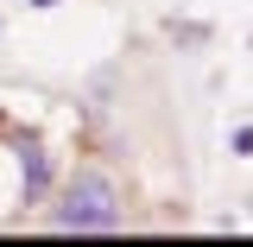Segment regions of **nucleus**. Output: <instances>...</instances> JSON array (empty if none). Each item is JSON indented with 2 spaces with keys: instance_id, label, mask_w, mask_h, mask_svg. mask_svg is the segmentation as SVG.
Here are the masks:
<instances>
[{
  "instance_id": "20e7f679",
  "label": "nucleus",
  "mask_w": 253,
  "mask_h": 247,
  "mask_svg": "<svg viewBox=\"0 0 253 247\" xmlns=\"http://www.w3.org/2000/svg\"><path fill=\"white\" fill-rule=\"evenodd\" d=\"M228 152H234V158H253V121H234V127H228Z\"/></svg>"
},
{
  "instance_id": "7ed1b4c3",
  "label": "nucleus",
  "mask_w": 253,
  "mask_h": 247,
  "mask_svg": "<svg viewBox=\"0 0 253 247\" xmlns=\"http://www.w3.org/2000/svg\"><path fill=\"white\" fill-rule=\"evenodd\" d=\"M171 38H177V45H209L215 26H209V19H171Z\"/></svg>"
},
{
  "instance_id": "f03ea898",
  "label": "nucleus",
  "mask_w": 253,
  "mask_h": 247,
  "mask_svg": "<svg viewBox=\"0 0 253 247\" xmlns=\"http://www.w3.org/2000/svg\"><path fill=\"white\" fill-rule=\"evenodd\" d=\"M44 190H51V152L38 140H19V209L44 203Z\"/></svg>"
},
{
  "instance_id": "39448f33",
  "label": "nucleus",
  "mask_w": 253,
  "mask_h": 247,
  "mask_svg": "<svg viewBox=\"0 0 253 247\" xmlns=\"http://www.w3.org/2000/svg\"><path fill=\"white\" fill-rule=\"evenodd\" d=\"M26 6L32 13H51V6H63V0H26Z\"/></svg>"
},
{
  "instance_id": "f257e3e1",
  "label": "nucleus",
  "mask_w": 253,
  "mask_h": 247,
  "mask_svg": "<svg viewBox=\"0 0 253 247\" xmlns=\"http://www.w3.org/2000/svg\"><path fill=\"white\" fill-rule=\"evenodd\" d=\"M44 228H57V235H114V228H126L121 178H114L101 158H83V165L63 178V190L51 197Z\"/></svg>"
}]
</instances>
